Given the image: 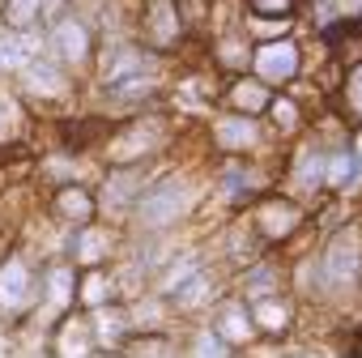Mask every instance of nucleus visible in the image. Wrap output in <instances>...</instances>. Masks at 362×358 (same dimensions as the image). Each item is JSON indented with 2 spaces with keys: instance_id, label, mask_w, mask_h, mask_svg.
I'll return each mask as SVG.
<instances>
[{
  "instance_id": "nucleus-5",
  "label": "nucleus",
  "mask_w": 362,
  "mask_h": 358,
  "mask_svg": "<svg viewBox=\"0 0 362 358\" xmlns=\"http://www.w3.org/2000/svg\"><path fill=\"white\" fill-rule=\"evenodd\" d=\"M188 35L184 13H179V0H145L141 9V43L149 52H170L179 47Z\"/></svg>"
},
{
  "instance_id": "nucleus-21",
  "label": "nucleus",
  "mask_w": 362,
  "mask_h": 358,
  "mask_svg": "<svg viewBox=\"0 0 362 358\" xmlns=\"http://www.w3.org/2000/svg\"><path fill=\"white\" fill-rule=\"evenodd\" d=\"M341 120L349 128H362V60H354L341 77Z\"/></svg>"
},
{
  "instance_id": "nucleus-4",
  "label": "nucleus",
  "mask_w": 362,
  "mask_h": 358,
  "mask_svg": "<svg viewBox=\"0 0 362 358\" xmlns=\"http://www.w3.org/2000/svg\"><path fill=\"white\" fill-rule=\"evenodd\" d=\"M303 218L307 214H303L298 201H290V197H264L256 205V214H252V231H256V239L264 248H277V243H286V239L298 235Z\"/></svg>"
},
{
  "instance_id": "nucleus-13",
  "label": "nucleus",
  "mask_w": 362,
  "mask_h": 358,
  "mask_svg": "<svg viewBox=\"0 0 362 358\" xmlns=\"http://www.w3.org/2000/svg\"><path fill=\"white\" fill-rule=\"evenodd\" d=\"M162 141H166V137H162V124H153V120H132V128L111 141V162H141V158L153 154Z\"/></svg>"
},
{
  "instance_id": "nucleus-2",
  "label": "nucleus",
  "mask_w": 362,
  "mask_h": 358,
  "mask_svg": "<svg viewBox=\"0 0 362 358\" xmlns=\"http://www.w3.org/2000/svg\"><path fill=\"white\" fill-rule=\"evenodd\" d=\"M197 205V188L184 184V179H162V184H153L149 192L136 197L132 214L141 226L149 231H162V226H175V222H184Z\"/></svg>"
},
{
  "instance_id": "nucleus-16",
  "label": "nucleus",
  "mask_w": 362,
  "mask_h": 358,
  "mask_svg": "<svg viewBox=\"0 0 362 358\" xmlns=\"http://www.w3.org/2000/svg\"><path fill=\"white\" fill-rule=\"evenodd\" d=\"M69 256H73L77 265H103V260L111 256V231H103V226H94V222L73 226V235H69Z\"/></svg>"
},
{
  "instance_id": "nucleus-8",
  "label": "nucleus",
  "mask_w": 362,
  "mask_h": 358,
  "mask_svg": "<svg viewBox=\"0 0 362 358\" xmlns=\"http://www.w3.org/2000/svg\"><path fill=\"white\" fill-rule=\"evenodd\" d=\"M18 77H22V90L30 94V98H39V103H60L64 94H69V69L60 64V60H52L47 52H39V56H30L22 69H18Z\"/></svg>"
},
{
  "instance_id": "nucleus-3",
  "label": "nucleus",
  "mask_w": 362,
  "mask_h": 358,
  "mask_svg": "<svg viewBox=\"0 0 362 358\" xmlns=\"http://www.w3.org/2000/svg\"><path fill=\"white\" fill-rule=\"evenodd\" d=\"M43 294V273L22 256L5 252L0 256V316H30Z\"/></svg>"
},
{
  "instance_id": "nucleus-29",
  "label": "nucleus",
  "mask_w": 362,
  "mask_h": 358,
  "mask_svg": "<svg viewBox=\"0 0 362 358\" xmlns=\"http://www.w3.org/2000/svg\"><path fill=\"white\" fill-rule=\"evenodd\" d=\"M332 5H337V9H332L337 18H354V13H358V5H362V0H332Z\"/></svg>"
},
{
  "instance_id": "nucleus-12",
  "label": "nucleus",
  "mask_w": 362,
  "mask_h": 358,
  "mask_svg": "<svg viewBox=\"0 0 362 358\" xmlns=\"http://www.w3.org/2000/svg\"><path fill=\"white\" fill-rule=\"evenodd\" d=\"M52 214H56L64 226H86V222L98 218V197H94L86 184L69 179V184H60V192L52 197Z\"/></svg>"
},
{
  "instance_id": "nucleus-24",
  "label": "nucleus",
  "mask_w": 362,
  "mask_h": 358,
  "mask_svg": "<svg viewBox=\"0 0 362 358\" xmlns=\"http://www.w3.org/2000/svg\"><path fill=\"white\" fill-rule=\"evenodd\" d=\"M77 299H81L86 307H103V303H111V299H115V282L90 265V273L77 282Z\"/></svg>"
},
{
  "instance_id": "nucleus-10",
  "label": "nucleus",
  "mask_w": 362,
  "mask_h": 358,
  "mask_svg": "<svg viewBox=\"0 0 362 358\" xmlns=\"http://www.w3.org/2000/svg\"><path fill=\"white\" fill-rule=\"evenodd\" d=\"M260 141H264V128H260L256 115L222 111V115L214 120V145H218L222 154H252V149H260Z\"/></svg>"
},
{
  "instance_id": "nucleus-17",
  "label": "nucleus",
  "mask_w": 362,
  "mask_h": 358,
  "mask_svg": "<svg viewBox=\"0 0 362 358\" xmlns=\"http://www.w3.org/2000/svg\"><path fill=\"white\" fill-rule=\"evenodd\" d=\"M222 192H226V201H235V205L252 201V197L260 192V171H256V166H247V162L235 154V162H226V166H222Z\"/></svg>"
},
{
  "instance_id": "nucleus-18",
  "label": "nucleus",
  "mask_w": 362,
  "mask_h": 358,
  "mask_svg": "<svg viewBox=\"0 0 362 358\" xmlns=\"http://www.w3.org/2000/svg\"><path fill=\"white\" fill-rule=\"evenodd\" d=\"M358 175H362V158L349 145L328 149V158H324V188H349Z\"/></svg>"
},
{
  "instance_id": "nucleus-19",
  "label": "nucleus",
  "mask_w": 362,
  "mask_h": 358,
  "mask_svg": "<svg viewBox=\"0 0 362 358\" xmlns=\"http://www.w3.org/2000/svg\"><path fill=\"white\" fill-rule=\"evenodd\" d=\"M252 320H256V328L260 333H269V337H281V333H290L294 328V311H290V303H281V299H260L256 307H252Z\"/></svg>"
},
{
  "instance_id": "nucleus-9",
  "label": "nucleus",
  "mask_w": 362,
  "mask_h": 358,
  "mask_svg": "<svg viewBox=\"0 0 362 358\" xmlns=\"http://www.w3.org/2000/svg\"><path fill=\"white\" fill-rule=\"evenodd\" d=\"M136 197H141V166L136 162H115V171L103 179V188H98V214L124 218V214H132Z\"/></svg>"
},
{
  "instance_id": "nucleus-7",
  "label": "nucleus",
  "mask_w": 362,
  "mask_h": 358,
  "mask_svg": "<svg viewBox=\"0 0 362 358\" xmlns=\"http://www.w3.org/2000/svg\"><path fill=\"white\" fill-rule=\"evenodd\" d=\"M298 69H303V52H298V43H290L286 35H277L273 43L252 47V73H256L260 81H269L273 90L290 86V81L298 77Z\"/></svg>"
},
{
  "instance_id": "nucleus-30",
  "label": "nucleus",
  "mask_w": 362,
  "mask_h": 358,
  "mask_svg": "<svg viewBox=\"0 0 362 358\" xmlns=\"http://www.w3.org/2000/svg\"><path fill=\"white\" fill-rule=\"evenodd\" d=\"M349 22H354V30H358V35H362V5H358V13H354V18H349Z\"/></svg>"
},
{
  "instance_id": "nucleus-1",
  "label": "nucleus",
  "mask_w": 362,
  "mask_h": 358,
  "mask_svg": "<svg viewBox=\"0 0 362 358\" xmlns=\"http://www.w3.org/2000/svg\"><path fill=\"white\" fill-rule=\"evenodd\" d=\"M315 282L328 294H354L362 286V222H345L328 239L324 256L315 260Z\"/></svg>"
},
{
  "instance_id": "nucleus-6",
  "label": "nucleus",
  "mask_w": 362,
  "mask_h": 358,
  "mask_svg": "<svg viewBox=\"0 0 362 358\" xmlns=\"http://www.w3.org/2000/svg\"><path fill=\"white\" fill-rule=\"evenodd\" d=\"M43 52H47L52 60H60L64 69H69V64H86V60L94 56V35H90V26H86L77 13H60V18L52 22V30L43 35Z\"/></svg>"
},
{
  "instance_id": "nucleus-27",
  "label": "nucleus",
  "mask_w": 362,
  "mask_h": 358,
  "mask_svg": "<svg viewBox=\"0 0 362 358\" xmlns=\"http://www.w3.org/2000/svg\"><path fill=\"white\" fill-rule=\"evenodd\" d=\"M247 9L252 18H294L298 13V0H247Z\"/></svg>"
},
{
  "instance_id": "nucleus-31",
  "label": "nucleus",
  "mask_w": 362,
  "mask_h": 358,
  "mask_svg": "<svg viewBox=\"0 0 362 358\" xmlns=\"http://www.w3.org/2000/svg\"><path fill=\"white\" fill-rule=\"evenodd\" d=\"M0 30H5V26H0Z\"/></svg>"
},
{
  "instance_id": "nucleus-20",
  "label": "nucleus",
  "mask_w": 362,
  "mask_h": 358,
  "mask_svg": "<svg viewBox=\"0 0 362 358\" xmlns=\"http://www.w3.org/2000/svg\"><path fill=\"white\" fill-rule=\"evenodd\" d=\"M0 26L5 30H39L43 0H0Z\"/></svg>"
},
{
  "instance_id": "nucleus-15",
  "label": "nucleus",
  "mask_w": 362,
  "mask_h": 358,
  "mask_svg": "<svg viewBox=\"0 0 362 358\" xmlns=\"http://www.w3.org/2000/svg\"><path fill=\"white\" fill-rule=\"evenodd\" d=\"M324 158H328L324 145H303V149L294 154V166H290V184H294V192L311 197V192L324 188Z\"/></svg>"
},
{
  "instance_id": "nucleus-23",
  "label": "nucleus",
  "mask_w": 362,
  "mask_h": 358,
  "mask_svg": "<svg viewBox=\"0 0 362 358\" xmlns=\"http://www.w3.org/2000/svg\"><path fill=\"white\" fill-rule=\"evenodd\" d=\"M214 56H218V64H222L226 73H243V69H252V39L230 35V39H222V43L214 47Z\"/></svg>"
},
{
  "instance_id": "nucleus-26",
  "label": "nucleus",
  "mask_w": 362,
  "mask_h": 358,
  "mask_svg": "<svg viewBox=\"0 0 362 358\" xmlns=\"http://www.w3.org/2000/svg\"><path fill=\"white\" fill-rule=\"evenodd\" d=\"M197 269H201V260H197V256H184V260H175V265H170V269L158 277V294H162V299H170V294H175L179 286H184V282H188Z\"/></svg>"
},
{
  "instance_id": "nucleus-22",
  "label": "nucleus",
  "mask_w": 362,
  "mask_h": 358,
  "mask_svg": "<svg viewBox=\"0 0 362 358\" xmlns=\"http://www.w3.org/2000/svg\"><path fill=\"white\" fill-rule=\"evenodd\" d=\"M214 333H218L222 341H247V337L256 333V320H252V311H247L243 303H222Z\"/></svg>"
},
{
  "instance_id": "nucleus-25",
  "label": "nucleus",
  "mask_w": 362,
  "mask_h": 358,
  "mask_svg": "<svg viewBox=\"0 0 362 358\" xmlns=\"http://www.w3.org/2000/svg\"><path fill=\"white\" fill-rule=\"evenodd\" d=\"M170 299H175L179 307H197V303H209V299H214V277H209L205 269H197V273H192L184 286H179V290L170 294Z\"/></svg>"
},
{
  "instance_id": "nucleus-14",
  "label": "nucleus",
  "mask_w": 362,
  "mask_h": 358,
  "mask_svg": "<svg viewBox=\"0 0 362 358\" xmlns=\"http://www.w3.org/2000/svg\"><path fill=\"white\" fill-rule=\"evenodd\" d=\"M73 303H77V273H73V265L60 260V265L43 269V294H39V307H35V311L64 316Z\"/></svg>"
},
{
  "instance_id": "nucleus-28",
  "label": "nucleus",
  "mask_w": 362,
  "mask_h": 358,
  "mask_svg": "<svg viewBox=\"0 0 362 358\" xmlns=\"http://www.w3.org/2000/svg\"><path fill=\"white\" fill-rule=\"evenodd\" d=\"M197 354H205V358H222V354H230V341H222L218 333H197Z\"/></svg>"
},
{
  "instance_id": "nucleus-11",
  "label": "nucleus",
  "mask_w": 362,
  "mask_h": 358,
  "mask_svg": "<svg viewBox=\"0 0 362 358\" xmlns=\"http://www.w3.org/2000/svg\"><path fill=\"white\" fill-rule=\"evenodd\" d=\"M226 111H239V115H269V103H273V86L269 81H260L256 73L252 77H243V73H235L230 77V86H226Z\"/></svg>"
}]
</instances>
